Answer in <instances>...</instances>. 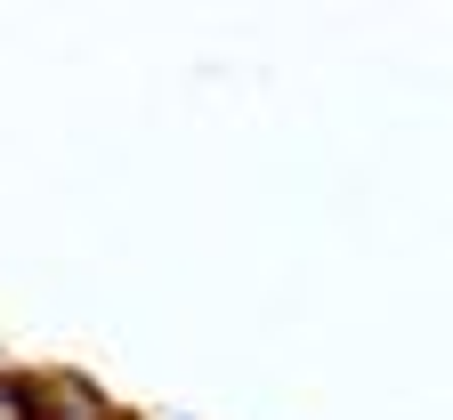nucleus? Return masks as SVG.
Here are the masks:
<instances>
[{"label":"nucleus","mask_w":453,"mask_h":420,"mask_svg":"<svg viewBox=\"0 0 453 420\" xmlns=\"http://www.w3.org/2000/svg\"><path fill=\"white\" fill-rule=\"evenodd\" d=\"M33 420H113V404L81 372H49V380H33Z\"/></svg>","instance_id":"1"},{"label":"nucleus","mask_w":453,"mask_h":420,"mask_svg":"<svg viewBox=\"0 0 453 420\" xmlns=\"http://www.w3.org/2000/svg\"><path fill=\"white\" fill-rule=\"evenodd\" d=\"M0 420H33V372H0Z\"/></svg>","instance_id":"2"}]
</instances>
